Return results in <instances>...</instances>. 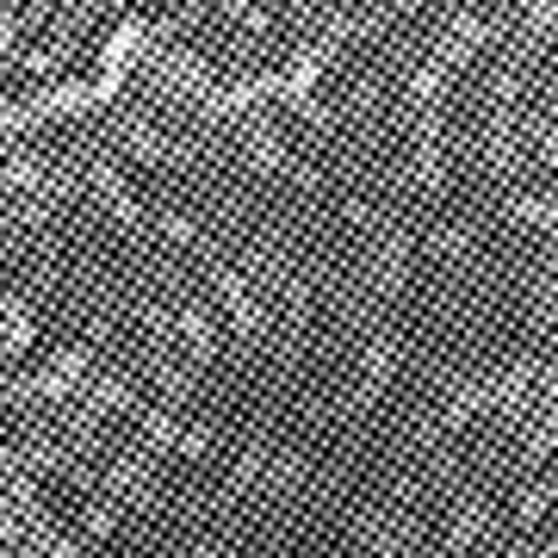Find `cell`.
I'll return each instance as SVG.
<instances>
[{
  "instance_id": "obj_1",
  "label": "cell",
  "mask_w": 558,
  "mask_h": 558,
  "mask_svg": "<svg viewBox=\"0 0 558 558\" xmlns=\"http://www.w3.org/2000/svg\"><path fill=\"white\" fill-rule=\"evenodd\" d=\"M7 161H13V149H7V137H0V174H7Z\"/></svg>"
}]
</instances>
